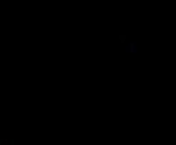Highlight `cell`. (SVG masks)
I'll use <instances>...</instances> for the list:
<instances>
[{
  "instance_id": "3",
  "label": "cell",
  "mask_w": 176,
  "mask_h": 145,
  "mask_svg": "<svg viewBox=\"0 0 176 145\" xmlns=\"http://www.w3.org/2000/svg\"><path fill=\"white\" fill-rule=\"evenodd\" d=\"M9 145H14V140L12 138V140H10V144Z\"/></svg>"
},
{
  "instance_id": "1",
  "label": "cell",
  "mask_w": 176,
  "mask_h": 145,
  "mask_svg": "<svg viewBox=\"0 0 176 145\" xmlns=\"http://www.w3.org/2000/svg\"><path fill=\"white\" fill-rule=\"evenodd\" d=\"M125 52H127V54H137L138 52V46H137L136 42L135 40H130V43L127 45V46L125 47Z\"/></svg>"
},
{
  "instance_id": "2",
  "label": "cell",
  "mask_w": 176,
  "mask_h": 145,
  "mask_svg": "<svg viewBox=\"0 0 176 145\" xmlns=\"http://www.w3.org/2000/svg\"><path fill=\"white\" fill-rule=\"evenodd\" d=\"M118 37H119V40L121 42V44H125V40H126V38H127L125 34H119Z\"/></svg>"
},
{
  "instance_id": "4",
  "label": "cell",
  "mask_w": 176,
  "mask_h": 145,
  "mask_svg": "<svg viewBox=\"0 0 176 145\" xmlns=\"http://www.w3.org/2000/svg\"><path fill=\"white\" fill-rule=\"evenodd\" d=\"M3 142H5V140H2V138H0V145H2Z\"/></svg>"
}]
</instances>
